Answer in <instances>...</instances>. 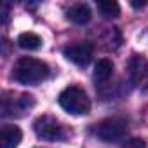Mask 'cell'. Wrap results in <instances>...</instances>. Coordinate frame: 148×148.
<instances>
[{
    "mask_svg": "<svg viewBox=\"0 0 148 148\" xmlns=\"http://www.w3.org/2000/svg\"><path fill=\"white\" fill-rule=\"evenodd\" d=\"M12 77L23 86H38L49 77V66L35 58H21L14 64Z\"/></svg>",
    "mask_w": 148,
    "mask_h": 148,
    "instance_id": "1",
    "label": "cell"
},
{
    "mask_svg": "<svg viewBox=\"0 0 148 148\" xmlns=\"http://www.w3.org/2000/svg\"><path fill=\"white\" fill-rule=\"evenodd\" d=\"M58 103L64 112L71 115H86L91 110V99L87 98L86 91L77 86H70L64 91H61Z\"/></svg>",
    "mask_w": 148,
    "mask_h": 148,
    "instance_id": "2",
    "label": "cell"
},
{
    "mask_svg": "<svg viewBox=\"0 0 148 148\" xmlns=\"http://www.w3.org/2000/svg\"><path fill=\"white\" fill-rule=\"evenodd\" d=\"M129 127H127V120L120 119V117H112V119H105L99 124H96L94 127V134L98 139L105 141V143H117L120 139L125 138Z\"/></svg>",
    "mask_w": 148,
    "mask_h": 148,
    "instance_id": "3",
    "label": "cell"
},
{
    "mask_svg": "<svg viewBox=\"0 0 148 148\" xmlns=\"http://www.w3.org/2000/svg\"><path fill=\"white\" fill-rule=\"evenodd\" d=\"M33 131L40 139H45V141H64L66 138V131L63 124L51 115L38 117L33 122Z\"/></svg>",
    "mask_w": 148,
    "mask_h": 148,
    "instance_id": "4",
    "label": "cell"
},
{
    "mask_svg": "<svg viewBox=\"0 0 148 148\" xmlns=\"http://www.w3.org/2000/svg\"><path fill=\"white\" fill-rule=\"evenodd\" d=\"M33 105H35V99L30 94L4 98L2 99V115L4 117H23L33 108Z\"/></svg>",
    "mask_w": 148,
    "mask_h": 148,
    "instance_id": "5",
    "label": "cell"
},
{
    "mask_svg": "<svg viewBox=\"0 0 148 148\" xmlns=\"http://www.w3.org/2000/svg\"><path fill=\"white\" fill-rule=\"evenodd\" d=\"M63 54L68 61L75 63L77 66H86V64H89V61L92 58V45L87 42L71 44L63 49Z\"/></svg>",
    "mask_w": 148,
    "mask_h": 148,
    "instance_id": "6",
    "label": "cell"
},
{
    "mask_svg": "<svg viewBox=\"0 0 148 148\" xmlns=\"http://www.w3.org/2000/svg\"><path fill=\"white\" fill-rule=\"evenodd\" d=\"M127 75H129V80L132 86H138L143 82V79L148 75V63L143 56L139 54H134L131 59H129V64H127Z\"/></svg>",
    "mask_w": 148,
    "mask_h": 148,
    "instance_id": "7",
    "label": "cell"
},
{
    "mask_svg": "<svg viewBox=\"0 0 148 148\" xmlns=\"http://www.w3.org/2000/svg\"><path fill=\"white\" fill-rule=\"evenodd\" d=\"M21 131L16 125H4L0 131V148H18V145L21 143Z\"/></svg>",
    "mask_w": 148,
    "mask_h": 148,
    "instance_id": "8",
    "label": "cell"
},
{
    "mask_svg": "<svg viewBox=\"0 0 148 148\" xmlns=\"http://www.w3.org/2000/svg\"><path fill=\"white\" fill-rule=\"evenodd\" d=\"M66 19L73 25H86L91 21V9L87 4H75L66 11Z\"/></svg>",
    "mask_w": 148,
    "mask_h": 148,
    "instance_id": "9",
    "label": "cell"
},
{
    "mask_svg": "<svg viewBox=\"0 0 148 148\" xmlns=\"http://www.w3.org/2000/svg\"><path fill=\"white\" fill-rule=\"evenodd\" d=\"M112 73H113V63L106 58L99 59L94 66V73H92V79L96 84H105L110 77H112Z\"/></svg>",
    "mask_w": 148,
    "mask_h": 148,
    "instance_id": "10",
    "label": "cell"
},
{
    "mask_svg": "<svg viewBox=\"0 0 148 148\" xmlns=\"http://www.w3.org/2000/svg\"><path fill=\"white\" fill-rule=\"evenodd\" d=\"M18 44H19L21 49H26V51H37V49H40V45H42V38H40L37 33H33V32H25V33L19 35Z\"/></svg>",
    "mask_w": 148,
    "mask_h": 148,
    "instance_id": "11",
    "label": "cell"
},
{
    "mask_svg": "<svg viewBox=\"0 0 148 148\" xmlns=\"http://www.w3.org/2000/svg\"><path fill=\"white\" fill-rule=\"evenodd\" d=\"M98 11L105 18H117L120 14L119 4L117 2H112V0H101V2H98Z\"/></svg>",
    "mask_w": 148,
    "mask_h": 148,
    "instance_id": "12",
    "label": "cell"
},
{
    "mask_svg": "<svg viewBox=\"0 0 148 148\" xmlns=\"http://www.w3.org/2000/svg\"><path fill=\"white\" fill-rule=\"evenodd\" d=\"M122 148H146V143L141 138H131L122 145Z\"/></svg>",
    "mask_w": 148,
    "mask_h": 148,
    "instance_id": "13",
    "label": "cell"
},
{
    "mask_svg": "<svg viewBox=\"0 0 148 148\" xmlns=\"http://www.w3.org/2000/svg\"><path fill=\"white\" fill-rule=\"evenodd\" d=\"M146 5V2H132V7H143Z\"/></svg>",
    "mask_w": 148,
    "mask_h": 148,
    "instance_id": "14",
    "label": "cell"
},
{
    "mask_svg": "<svg viewBox=\"0 0 148 148\" xmlns=\"http://www.w3.org/2000/svg\"><path fill=\"white\" fill-rule=\"evenodd\" d=\"M146 89H148V79H146Z\"/></svg>",
    "mask_w": 148,
    "mask_h": 148,
    "instance_id": "15",
    "label": "cell"
}]
</instances>
